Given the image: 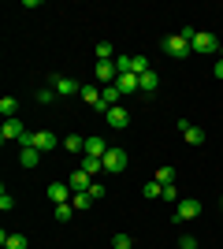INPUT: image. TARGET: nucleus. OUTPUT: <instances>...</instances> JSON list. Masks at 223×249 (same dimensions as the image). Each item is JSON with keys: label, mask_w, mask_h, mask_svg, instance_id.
<instances>
[{"label": "nucleus", "mask_w": 223, "mask_h": 249, "mask_svg": "<svg viewBox=\"0 0 223 249\" xmlns=\"http://www.w3.org/2000/svg\"><path fill=\"white\" fill-rule=\"evenodd\" d=\"M104 171H108V175H123V171H127V153L112 145L104 153Z\"/></svg>", "instance_id": "f257e3e1"}, {"label": "nucleus", "mask_w": 223, "mask_h": 249, "mask_svg": "<svg viewBox=\"0 0 223 249\" xmlns=\"http://www.w3.org/2000/svg\"><path fill=\"white\" fill-rule=\"evenodd\" d=\"M190 49H193V45L186 41L182 34H171V37H164V52H168L171 60H182V56H186Z\"/></svg>", "instance_id": "f03ea898"}, {"label": "nucleus", "mask_w": 223, "mask_h": 249, "mask_svg": "<svg viewBox=\"0 0 223 249\" xmlns=\"http://www.w3.org/2000/svg\"><path fill=\"white\" fill-rule=\"evenodd\" d=\"M220 45L223 41H216V34H208V30H197V37H193V52H201V56H212Z\"/></svg>", "instance_id": "7ed1b4c3"}, {"label": "nucleus", "mask_w": 223, "mask_h": 249, "mask_svg": "<svg viewBox=\"0 0 223 249\" xmlns=\"http://www.w3.org/2000/svg\"><path fill=\"white\" fill-rule=\"evenodd\" d=\"M26 134V126L19 123V119H4V126H0V142L8 145V142H19V138Z\"/></svg>", "instance_id": "20e7f679"}, {"label": "nucleus", "mask_w": 223, "mask_h": 249, "mask_svg": "<svg viewBox=\"0 0 223 249\" xmlns=\"http://www.w3.org/2000/svg\"><path fill=\"white\" fill-rule=\"evenodd\" d=\"M119 71H116V60H97V82H104V86H116Z\"/></svg>", "instance_id": "39448f33"}, {"label": "nucleus", "mask_w": 223, "mask_h": 249, "mask_svg": "<svg viewBox=\"0 0 223 249\" xmlns=\"http://www.w3.org/2000/svg\"><path fill=\"white\" fill-rule=\"evenodd\" d=\"M82 101L89 104V108H97V112L108 115V104H104V93L97 89V86H82Z\"/></svg>", "instance_id": "423d86ee"}, {"label": "nucleus", "mask_w": 223, "mask_h": 249, "mask_svg": "<svg viewBox=\"0 0 223 249\" xmlns=\"http://www.w3.org/2000/svg\"><path fill=\"white\" fill-rule=\"evenodd\" d=\"M193 216H201V201L182 197L179 205H175V219H193Z\"/></svg>", "instance_id": "0eeeda50"}, {"label": "nucleus", "mask_w": 223, "mask_h": 249, "mask_svg": "<svg viewBox=\"0 0 223 249\" xmlns=\"http://www.w3.org/2000/svg\"><path fill=\"white\" fill-rule=\"evenodd\" d=\"M52 89H56V97H71V93H82V86L74 82L71 74H67V78H56V82H52Z\"/></svg>", "instance_id": "6e6552de"}, {"label": "nucleus", "mask_w": 223, "mask_h": 249, "mask_svg": "<svg viewBox=\"0 0 223 249\" xmlns=\"http://www.w3.org/2000/svg\"><path fill=\"white\" fill-rule=\"evenodd\" d=\"M179 130H182V138H186L190 145H205V130H201V126H193V123H186V119H182Z\"/></svg>", "instance_id": "1a4fd4ad"}, {"label": "nucleus", "mask_w": 223, "mask_h": 249, "mask_svg": "<svg viewBox=\"0 0 223 249\" xmlns=\"http://www.w3.org/2000/svg\"><path fill=\"white\" fill-rule=\"evenodd\" d=\"M108 149H112V145H108L104 138H86V153L82 156H97V160H104Z\"/></svg>", "instance_id": "9d476101"}, {"label": "nucleus", "mask_w": 223, "mask_h": 249, "mask_svg": "<svg viewBox=\"0 0 223 249\" xmlns=\"http://www.w3.org/2000/svg\"><path fill=\"white\" fill-rule=\"evenodd\" d=\"M104 119H108V126H116V130H123V126L130 123V112L123 108V104H116V108H112V112H108Z\"/></svg>", "instance_id": "9b49d317"}, {"label": "nucleus", "mask_w": 223, "mask_h": 249, "mask_svg": "<svg viewBox=\"0 0 223 249\" xmlns=\"http://www.w3.org/2000/svg\"><path fill=\"white\" fill-rule=\"evenodd\" d=\"M67 194H71L67 182H52V186H49V201H52V205H67Z\"/></svg>", "instance_id": "f8f14e48"}, {"label": "nucleus", "mask_w": 223, "mask_h": 249, "mask_svg": "<svg viewBox=\"0 0 223 249\" xmlns=\"http://www.w3.org/2000/svg\"><path fill=\"white\" fill-rule=\"evenodd\" d=\"M78 167H82L89 178H97L101 171H104V160H97V156H82V164H78Z\"/></svg>", "instance_id": "ddd939ff"}, {"label": "nucleus", "mask_w": 223, "mask_h": 249, "mask_svg": "<svg viewBox=\"0 0 223 249\" xmlns=\"http://www.w3.org/2000/svg\"><path fill=\"white\" fill-rule=\"evenodd\" d=\"M0 242H4V249H26V246H30L26 234H8V231L0 234Z\"/></svg>", "instance_id": "4468645a"}, {"label": "nucleus", "mask_w": 223, "mask_h": 249, "mask_svg": "<svg viewBox=\"0 0 223 249\" xmlns=\"http://www.w3.org/2000/svg\"><path fill=\"white\" fill-rule=\"evenodd\" d=\"M116 86H119V93L127 97V93H134L138 89V74H119L116 78Z\"/></svg>", "instance_id": "2eb2a0df"}, {"label": "nucleus", "mask_w": 223, "mask_h": 249, "mask_svg": "<svg viewBox=\"0 0 223 249\" xmlns=\"http://www.w3.org/2000/svg\"><path fill=\"white\" fill-rule=\"evenodd\" d=\"M89 182H93V178L86 175L82 167H78V171H74V175H71V178H67V186H71V190H89Z\"/></svg>", "instance_id": "dca6fc26"}, {"label": "nucleus", "mask_w": 223, "mask_h": 249, "mask_svg": "<svg viewBox=\"0 0 223 249\" xmlns=\"http://www.w3.org/2000/svg\"><path fill=\"white\" fill-rule=\"evenodd\" d=\"M156 82H160V78H156V71L138 74V89H141V93H153V89H156Z\"/></svg>", "instance_id": "f3484780"}, {"label": "nucleus", "mask_w": 223, "mask_h": 249, "mask_svg": "<svg viewBox=\"0 0 223 249\" xmlns=\"http://www.w3.org/2000/svg\"><path fill=\"white\" fill-rule=\"evenodd\" d=\"M60 145L67 149V153H86V138H78V134H67Z\"/></svg>", "instance_id": "a211bd4d"}, {"label": "nucleus", "mask_w": 223, "mask_h": 249, "mask_svg": "<svg viewBox=\"0 0 223 249\" xmlns=\"http://www.w3.org/2000/svg\"><path fill=\"white\" fill-rule=\"evenodd\" d=\"M37 160H41V153H37V149H22V153H19V164H22V167H37Z\"/></svg>", "instance_id": "6ab92c4d"}, {"label": "nucleus", "mask_w": 223, "mask_h": 249, "mask_svg": "<svg viewBox=\"0 0 223 249\" xmlns=\"http://www.w3.org/2000/svg\"><path fill=\"white\" fill-rule=\"evenodd\" d=\"M101 93H104V104H108V112H112V108L119 104V97H123V93H119V86H104Z\"/></svg>", "instance_id": "aec40b11"}, {"label": "nucleus", "mask_w": 223, "mask_h": 249, "mask_svg": "<svg viewBox=\"0 0 223 249\" xmlns=\"http://www.w3.org/2000/svg\"><path fill=\"white\" fill-rule=\"evenodd\" d=\"M15 108H19L15 97H4V101H0V115H4V119H15Z\"/></svg>", "instance_id": "412c9836"}, {"label": "nucleus", "mask_w": 223, "mask_h": 249, "mask_svg": "<svg viewBox=\"0 0 223 249\" xmlns=\"http://www.w3.org/2000/svg\"><path fill=\"white\" fill-rule=\"evenodd\" d=\"M160 194H164V186H160L156 178H153V182H145V186H141V197H149V201H156Z\"/></svg>", "instance_id": "4be33fe9"}, {"label": "nucleus", "mask_w": 223, "mask_h": 249, "mask_svg": "<svg viewBox=\"0 0 223 249\" xmlns=\"http://www.w3.org/2000/svg\"><path fill=\"white\" fill-rule=\"evenodd\" d=\"M71 205H74V212H82V208H89V205H93V197H89L86 190H78V194L71 197Z\"/></svg>", "instance_id": "5701e85b"}, {"label": "nucleus", "mask_w": 223, "mask_h": 249, "mask_svg": "<svg viewBox=\"0 0 223 249\" xmlns=\"http://www.w3.org/2000/svg\"><path fill=\"white\" fill-rule=\"evenodd\" d=\"M116 71L119 74H134V56H116Z\"/></svg>", "instance_id": "b1692460"}, {"label": "nucleus", "mask_w": 223, "mask_h": 249, "mask_svg": "<svg viewBox=\"0 0 223 249\" xmlns=\"http://www.w3.org/2000/svg\"><path fill=\"white\" fill-rule=\"evenodd\" d=\"M156 182H160V186H175V167H160Z\"/></svg>", "instance_id": "393cba45"}, {"label": "nucleus", "mask_w": 223, "mask_h": 249, "mask_svg": "<svg viewBox=\"0 0 223 249\" xmlns=\"http://www.w3.org/2000/svg\"><path fill=\"white\" fill-rule=\"evenodd\" d=\"M86 194H89V197H93V201H101V197H104V194H108V186H104V182H97V178H93Z\"/></svg>", "instance_id": "a878e982"}, {"label": "nucleus", "mask_w": 223, "mask_h": 249, "mask_svg": "<svg viewBox=\"0 0 223 249\" xmlns=\"http://www.w3.org/2000/svg\"><path fill=\"white\" fill-rule=\"evenodd\" d=\"M97 60H116V52H112V45H108V41L97 45Z\"/></svg>", "instance_id": "bb28decb"}, {"label": "nucleus", "mask_w": 223, "mask_h": 249, "mask_svg": "<svg viewBox=\"0 0 223 249\" xmlns=\"http://www.w3.org/2000/svg\"><path fill=\"white\" fill-rule=\"evenodd\" d=\"M160 197H164V201H171V205H179V186H164V194H160Z\"/></svg>", "instance_id": "cd10ccee"}, {"label": "nucleus", "mask_w": 223, "mask_h": 249, "mask_svg": "<svg viewBox=\"0 0 223 249\" xmlns=\"http://www.w3.org/2000/svg\"><path fill=\"white\" fill-rule=\"evenodd\" d=\"M71 216H74V205H56V219H64V223H67Z\"/></svg>", "instance_id": "c85d7f7f"}, {"label": "nucleus", "mask_w": 223, "mask_h": 249, "mask_svg": "<svg viewBox=\"0 0 223 249\" xmlns=\"http://www.w3.org/2000/svg\"><path fill=\"white\" fill-rule=\"evenodd\" d=\"M112 246H116V249H134V242H130V234H116Z\"/></svg>", "instance_id": "c756f323"}, {"label": "nucleus", "mask_w": 223, "mask_h": 249, "mask_svg": "<svg viewBox=\"0 0 223 249\" xmlns=\"http://www.w3.org/2000/svg\"><path fill=\"white\" fill-rule=\"evenodd\" d=\"M56 101V89H37V104H52Z\"/></svg>", "instance_id": "7c9ffc66"}, {"label": "nucleus", "mask_w": 223, "mask_h": 249, "mask_svg": "<svg viewBox=\"0 0 223 249\" xmlns=\"http://www.w3.org/2000/svg\"><path fill=\"white\" fill-rule=\"evenodd\" d=\"M149 71V60L145 56H134V74H145Z\"/></svg>", "instance_id": "2f4dec72"}, {"label": "nucleus", "mask_w": 223, "mask_h": 249, "mask_svg": "<svg viewBox=\"0 0 223 249\" xmlns=\"http://www.w3.org/2000/svg\"><path fill=\"white\" fill-rule=\"evenodd\" d=\"M179 249H197V238H193V234H182V238H179Z\"/></svg>", "instance_id": "473e14b6"}, {"label": "nucleus", "mask_w": 223, "mask_h": 249, "mask_svg": "<svg viewBox=\"0 0 223 249\" xmlns=\"http://www.w3.org/2000/svg\"><path fill=\"white\" fill-rule=\"evenodd\" d=\"M11 205H15V197H11L8 190H4V194H0V208H4V212H11Z\"/></svg>", "instance_id": "72a5a7b5"}, {"label": "nucleus", "mask_w": 223, "mask_h": 249, "mask_svg": "<svg viewBox=\"0 0 223 249\" xmlns=\"http://www.w3.org/2000/svg\"><path fill=\"white\" fill-rule=\"evenodd\" d=\"M216 78H223V60H216Z\"/></svg>", "instance_id": "f704fd0d"}, {"label": "nucleus", "mask_w": 223, "mask_h": 249, "mask_svg": "<svg viewBox=\"0 0 223 249\" xmlns=\"http://www.w3.org/2000/svg\"><path fill=\"white\" fill-rule=\"evenodd\" d=\"M220 60H223V45H220Z\"/></svg>", "instance_id": "c9c22d12"}, {"label": "nucleus", "mask_w": 223, "mask_h": 249, "mask_svg": "<svg viewBox=\"0 0 223 249\" xmlns=\"http://www.w3.org/2000/svg\"><path fill=\"white\" fill-rule=\"evenodd\" d=\"M220 208H223V197H220Z\"/></svg>", "instance_id": "e433bc0d"}]
</instances>
